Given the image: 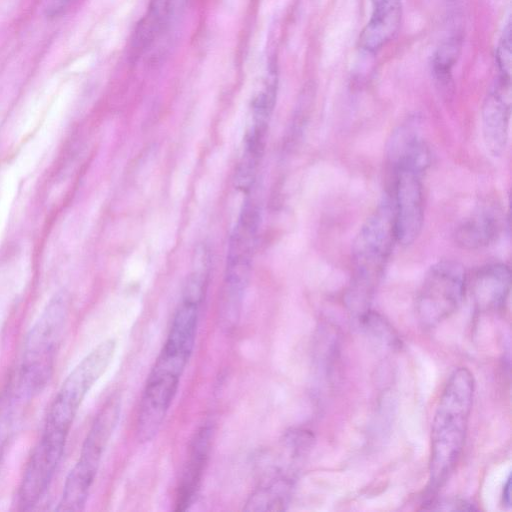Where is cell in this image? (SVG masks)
<instances>
[{"instance_id":"obj_1","label":"cell","mask_w":512,"mask_h":512,"mask_svg":"<svg viewBox=\"0 0 512 512\" xmlns=\"http://www.w3.org/2000/svg\"><path fill=\"white\" fill-rule=\"evenodd\" d=\"M200 302L183 298L174 315L166 341L148 375L140 401L136 434L149 442L158 433L192 354Z\"/></svg>"},{"instance_id":"obj_2","label":"cell","mask_w":512,"mask_h":512,"mask_svg":"<svg viewBox=\"0 0 512 512\" xmlns=\"http://www.w3.org/2000/svg\"><path fill=\"white\" fill-rule=\"evenodd\" d=\"M474 394L471 372L460 367L449 377L438 402L431 429L429 491L447 480L462 452Z\"/></svg>"},{"instance_id":"obj_3","label":"cell","mask_w":512,"mask_h":512,"mask_svg":"<svg viewBox=\"0 0 512 512\" xmlns=\"http://www.w3.org/2000/svg\"><path fill=\"white\" fill-rule=\"evenodd\" d=\"M396 241L394 207L385 197L360 227L352 245L354 275L346 294L347 305L361 316L368 311Z\"/></svg>"},{"instance_id":"obj_4","label":"cell","mask_w":512,"mask_h":512,"mask_svg":"<svg viewBox=\"0 0 512 512\" xmlns=\"http://www.w3.org/2000/svg\"><path fill=\"white\" fill-rule=\"evenodd\" d=\"M68 320V298L55 295L28 332L13 390L25 401L49 381Z\"/></svg>"},{"instance_id":"obj_5","label":"cell","mask_w":512,"mask_h":512,"mask_svg":"<svg viewBox=\"0 0 512 512\" xmlns=\"http://www.w3.org/2000/svg\"><path fill=\"white\" fill-rule=\"evenodd\" d=\"M120 409V398L115 395L98 412L84 440L79 458L66 478L57 511H80L84 508L102 455L117 425Z\"/></svg>"},{"instance_id":"obj_6","label":"cell","mask_w":512,"mask_h":512,"mask_svg":"<svg viewBox=\"0 0 512 512\" xmlns=\"http://www.w3.org/2000/svg\"><path fill=\"white\" fill-rule=\"evenodd\" d=\"M115 348V340L107 339L75 366L51 402L42 431L68 437L85 396L106 371Z\"/></svg>"},{"instance_id":"obj_7","label":"cell","mask_w":512,"mask_h":512,"mask_svg":"<svg viewBox=\"0 0 512 512\" xmlns=\"http://www.w3.org/2000/svg\"><path fill=\"white\" fill-rule=\"evenodd\" d=\"M466 290L463 266L441 260L427 271L416 298V312L424 327H434L450 317L461 305Z\"/></svg>"},{"instance_id":"obj_8","label":"cell","mask_w":512,"mask_h":512,"mask_svg":"<svg viewBox=\"0 0 512 512\" xmlns=\"http://www.w3.org/2000/svg\"><path fill=\"white\" fill-rule=\"evenodd\" d=\"M259 224L258 210L246 202L229 241L227 255V301L222 321L226 329L234 328L239 314L240 298L246 287Z\"/></svg>"},{"instance_id":"obj_9","label":"cell","mask_w":512,"mask_h":512,"mask_svg":"<svg viewBox=\"0 0 512 512\" xmlns=\"http://www.w3.org/2000/svg\"><path fill=\"white\" fill-rule=\"evenodd\" d=\"M66 441L41 434L35 445L17 493L20 510H30L46 494L62 459Z\"/></svg>"},{"instance_id":"obj_10","label":"cell","mask_w":512,"mask_h":512,"mask_svg":"<svg viewBox=\"0 0 512 512\" xmlns=\"http://www.w3.org/2000/svg\"><path fill=\"white\" fill-rule=\"evenodd\" d=\"M423 173L412 168L395 169L394 227L396 241L412 244L420 235L424 221Z\"/></svg>"},{"instance_id":"obj_11","label":"cell","mask_w":512,"mask_h":512,"mask_svg":"<svg viewBox=\"0 0 512 512\" xmlns=\"http://www.w3.org/2000/svg\"><path fill=\"white\" fill-rule=\"evenodd\" d=\"M511 115V76L498 74L482 107V134L485 147L493 157L503 154Z\"/></svg>"},{"instance_id":"obj_12","label":"cell","mask_w":512,"mask_h":512,"mask_svg":"<svg viewBox=\"0 0 512 512\" xmlns=\"http://www.w3.org/2000/svg\"><path fill=\"white\" fill-rule=\"evenodd\" d=\"M511 287L508 266L502 263L486 265L478 270L471 287L475 308L479 312L496 311L505 305Z\"/></svg>"},{"instance_id":"obj_13","label":"cell","mask_w":512,"mask_h":512,"mask_svg":"<svg viewBox=\"0 0 512 512\" xmlns=\"http://www.w3.org/2000/svg\"><path fill=\"white\" fill-rule=\"evenodd\" d=\"M213 427L205 423L194 435L189 458L178 487L176 510H185L197 494L213 440Z\"/></svg>"},{"instance_id":"obj_14","label":"cell","mask_w":512,"mask_h":512,"mask_svg":"<svg viewBox=\"0 0 512 512\" xmlns=\"http://www.w3.org/2000/svg\"><path fill=\"white\" fill-rule=\"evenodd\" d=\"M388 157L394 170L405 167L424 173L430 162V154L415 121L404 123L392 133Z\"/></svg>"},{"instance_id":"obj_15","label":"cell","mask_w":512,"mask_h":512,"mask_svg":"<svg viewBox=\"0 0 512 512\" xmlns=\"http://www.w3.org/2000/svg\"><path fill=\"white\" fill-rule=\"evenodd\" d=\"M501 228L500 213L491 207H481L458 226L455 242L466 250L483 248L495 241Z\"/></svg>"},{"instance_id":"obj_16","label":"cell","mask_w":512,"mask_h":512,"mask_svg":"<svg viewBox=\"0 0 512 512\" xmlns=\"http://www.w3.org/2000/svg\"><path fill=\"white\" fill-rule=\"evenodd\" d=\"M401 1L373 5L372 15L359 36V45L366 52H376L397 32L401 22Z\"/></svg>"},{"instance_id":"obj_17","label":"cell","mask_w":512,"mask_h":512,"mask_svg":"<svg viewBox=\"0 0 512 512\" xmlns=\"http://www.w3.org/2000/svg\"><path fill=\"white\" fill-rule=\"evenodd\" d=\"M277 95V71L271 65L265 76L262 87L252 100L251 122L245 139L264 144L270 116L274 109Z\"/></svg>"},{"instance_id":"obj_18","label":"cell","mask_w":512,"mask_h":512,"mask_svg":"<svg viewBox=\"0 0 512 512\" xmlns=\"http://www.w3.org/2000/svg\"><path fill=\"white\" fill-rule=\"evenodd\" d=\"M173 1L151 0L146 15L137 25L139 31L149 38H156L169 17Z\"/></svg>"},{"instance_id":"obj_19","label":"cell","mask_w":512,"mask_h":512,"mask_svg":"<svg viewBox=\"0 0 512 512\" xmlns=\"http://www.w3.org/2000/svg\"><path fill=\"white\" fill-rule=\"evenodd\" d=\"M460 51L457 38L445 42L437 51L433 61V69L439 79H445L454 66Z\"/></svg>"},{"instance_id":"obj_20","label":"cell","mask_w":512,"mask_h":512,"mask_svg":"<svg viewBox=\"0 0 512 512\" xmlns=\"http://www.w3.org/2000/svg\"><path fill=\"white\" fill-rule=\"evenodd\" d=\"M511 22L509 21L499 39L496 48V64L500 74L511 76L512 71V36Z\"/></svg>"},{"instance_id":"obj_21","label":"cell","mask_w":512,"mask_h":512,"mask_svg":"<svg viewBox=\"0 0 512 512\" xmlns=\"http://www.w3.org/2000/svg\"><path fill=\"white\" fill-rule=\"evenodd\" d=\"M503 502H504V504H506L508 506L511 503V477H510V475L508 476L506 483L504 484Z\"/></svg>"}]
</instances>
